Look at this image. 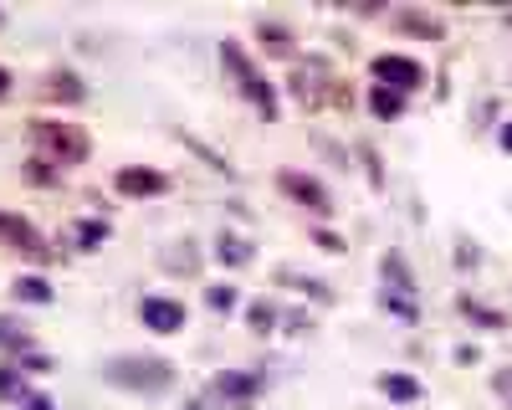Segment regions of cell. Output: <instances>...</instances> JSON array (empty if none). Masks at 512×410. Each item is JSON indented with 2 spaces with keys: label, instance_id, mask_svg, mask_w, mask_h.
<instances>
[{
  "label": "cell",
  "instance_id": "cell-3",
  "mask_svg": "<svg viewBox=\"0 0 512 410\" xmlns=\"http://www.w3.org/2000/svg\"><path fill=\"white\" fill-rule=\"evenodd\" d=\"M374 77H379V88H395V93H415L420 82H425V67H420L415 57L384 52V57H374Z\"/></svg>",
  "mask_w": 512,
  "mask_h": 410
},
{
  "label": "cell",
  "instance_id": "cell-7",
  "mask_svg": "<svg viewBox=\"0 0 512 410\" xmlns=\"http://www.w3.org/2000/svg\"><path fill=\"white\" fill-rule=\"evenodd\" d=\"M113 185H118V195H134V200H144V195H164V190H169V180H164L159 170H139V164L118 170Z\"/></svg>",
  "mask_w": 512,
  "mask_h": 410
},
{
  "label": "cell",
  "instance_id": "cell-9",
  "mask_svg": "<svg viewBox=\"0 0 512 410\" xmlns=\"http://www.w3.org/2000/svg\"><path fill=\"white\" fill-rule=\"evenodd\" d=\"M369 108H374V118L390 123V118H400V113H405V93H395V88H379V82H374V88H369Z\"/></svg>",
  "mask_w": 512,
  "mask_h": 410
},
{
  "label": "cell",
  "instance_id": "cell-6",
  "mask_svg": "<svg viewBox=\"0 0 512 410\" xmlns=\"http://www.w3.org/2000/svg\"><path fill=\"white\" fill-rule=\"evenodd\" d=\"M0 241L16 246V252H31V257H47V241H41V231L11 211H0Z\"/></svg>",
  "mask_w": 512,
  "mask_h": 410
},
{
  "label": "cell",
  "instance_id": "cell-17",
  "mask_svg": "<svg viewBox=\"0 0 512 410\" xmlns=\"http://www.w3.org/2000/svg\"><path fill=\"white\" fill-rule=\"evenodd\" d=\"M77 236H82V241H88V246H93V241H103V236H108V226H98V221H88V226H82Z\"/></svg>",
  "mask_w": 512,
  "mask_h": 410
},
{
  "label": "cell",
  "instance_id": "cell-1",
  "mask_svg": "<svg viewBox=\"0 0 512 410\" xmlns=\"http://www.w3.org/2000/svg\"><path fill=\"white\" fill-rule=\"evenodd\" d=\"M31 154L36 164H52V170H72L93 154V139L82 123L67 118H31Z\"/></svg>",
  "mask_w": 512,
  "mask_h": 410
},
{
  "label": "cell",
  "instance_id": "cell-13",
  "mask_svg": "<svg viewBox=\"0 0 512 410\" xmlns=\"http://www.w3.org/2000/svg\"><path fill=\"white\" fill-rule=\"evenodd\" d=\"M16 298H31V303H47V298H52V287L41 282V277H21V282H16Z\"/></svg>",
  "mask_w": 512,
  "mask_h": 410
},
{
  "label": "cell",
  "instance_id": "cell-15",
  "mask_svg": "<svg viewBox=\"0 0 512 410\" xmlns=\"http://www.w3.org/2000/svg\"><path fill=\"white\" fill-rule=\"evenodd\" d=\"M461 313H472V318H482L487 328H502V318H497L492 308H482V303H472V298H461Z\"/></svg>",
  "mask_w": 512,
  "mask_h": 410
},
{
  "label": "cell",
  "instance_id": "cell-4",
  "mask_svg": "<svg viewBox=\"0 0 512 410\" xmlns=\"http://www.w3.org/2000/svg\"><path fill=\"white\" fill-rule=\"evenodd\" d=\"M277 185H282V195H292L297 205H308L313 216H328L333 211V200H328V190L313 180V175H297V170H282L277 175Z\"/></svg>",
  "mask_w": 512,
  "mask_h": 410
},
{
  "label": "cell",
  "instance_id": "cell-10",
  "mask_svg": "<svg viewBox=\"0 0 512 410\" xmlns=\"http://www.w3.org/2000/svg\"><path fill=\"white\" fill-rule=\"evenodd\" d=\"M256 36H262V47H267L272 57H292V31H287V26H267V21H262V26H256Z\"/></svg>",
  "mask_w": 512,
  "mask_h": 410
},
{
  "label": "cell",
  "instance_id": "cell-12",
  "mask_svg": "<svg viewBox=\"0 0 512 410\" xmlns=\"http://www.w3.org/2000/svg\"><path fill=\"white\" fill-rule=\"evenodd\" d=\"M379 390H384V395H395V400H420V385H415L410 375H384Z\"/></svg>",
  "mask_w": 512,
  "mask_h": 410
},
{
  "label": "cell",
  "instance_id": "cell-18",
  "mask_svg": "<svg viewBox=\"0 0 512 410\" xmlns=\"http://www.w3.org/2000/svg\"><path fill=\"white\" fill-rule=\"evenodd\" d=\"M26 410H52V400H47V395H31V400H26Z\"/></svg>",
  "mask_w": 512,
  "mask_h": 410
},
{
  "label": "cell",
  "instance_id": "cell-19",
  "mask_svg": "<svg viewBox=\"0 0 512 410\" xmlns=\"http://www.w3.org/2000/svg\"><path fill=\"white\" fill-rule=\"evenodd\" d=\"M6 93H11V72H6V67H0V98H6Z\"/></svg>",
  "mask_w": 512,
  "mask_h": 410
},
{
  "label": "cell",
  "instance_id": "cell-14",
  "mask_svg": "<svg viewBox=\"0 0 512 410\" xmlns=\"http://www.w3.org/2000/svg\"><path fill=\"white\" fill-rule=\"evenodd\" d=\"M384 277H395L400 293H415V282H410V272H405V262H400V257H384Z\"/></svg>",
  "mask_w": 512,
  "mask_h": 410
},
{
  "label": "cell",
  "instance_id": "cell-11",
  "mask_svg": "<svg viewBox=\"0 0 512 410\" xmlns=\"http://www.w3.org/2000/svg\"><path fill=\"white\" fill-rule=\"evenodd\" d=\"M47 98H67V103H77V98H82L77 72H52V77H47Z\"/></svg>",
  "mask_w": 512,
  "mask_h": 410
},
{
  "label": "cell",
  "instance_id": "cell-8",
  "mask_svg": "<svg viewBox=\"0 0 512 410\" xmlns=\"http://www.w3.org/2000/svg\"><path fill=\"white\" fill-rule=\"evenodd\" d=\"M395 26H405V31L425 36V41H441L446 36V21L441 16H425V11H395Z\"/></svg>",
  "mask_w": 512,
  "mask_h": 410
},
{
  "label": "cell",
  "instance_id": "cell-20",
  "mask_svg": "<svg viewBox=\"0 0 512 410\" xmlns=\"http://www.w3.org/2000/svg\"><path fill=\"white\" fill-rule=\"evenodd\" d=\"M502 149H512V123H507V129H502Z\"/></svg>",
  "mask_w": 512,
  "mask_h": 410
},
{
  "label": "cell",
  "instance_id": "cell-2",
  "mask_svg": "<svg viewBox=\"0 0 512 410\" xmlns=\"http://www.w3.org/2000/svg\"><path fill=\"white\" fill-rule=\"evenodd\" d=\"M221 57H226V67H236V77H241V93H246L256 108H262L267 118H277V88H272V82H267L262 72H256V67L246 62V52L236 47V41H226Z\"/></svg>",
  "mask_w": 512,
  "mask_h": 410
},
{
  "label": "cell",
  "instance_id": "cell-5",
  "mask_svg": "<svg viewBox=\"0 0 512 410\" xmlns=\"http://www.w3.org/2000/svg\"><path fill=\"white\" fill-rule=\"evenodd\" d=\"M139 318H144V328H154V334H180V328H185V303H175V298H144Z\"/></svg>",
  "mask_w": 512,
  "mask_h": 410
},
{
  "label": "cell",
  "instance_id": "cell-16",
  "mask_svg": "<svg viewBox=\"0 0 512 410\" xmlns=\"http://www.w3.org/2000/svg\"><path fill=\"white\" fill-rule=\"evenodd\" d=\"M231 303H236L231 287H210V308H231Z\"/></svg>",
  "mask_w": 512,
  "mask_h": 410
}]
</instances>
